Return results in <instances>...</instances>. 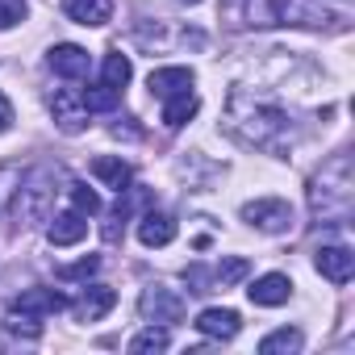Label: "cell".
<instances>
[{
    "instance_id": "obj_1",
    "label": "cell",
    "mask_w": 355,
    "mask_h": 355,
    "mask_svg": "<svg viewBox=\"0 0 355 355\" xmlns=\"http://www.w3.org/2000/svg\"><path fill=\"white\" fill-rule=\"evenodd\" d=\"M51 201H55L51 175H46V171H34L30 180H26V189H21V197H17V218H21L26 226H34V222H46V214H51Z\"/></svg>"
},
{
    "instance_id": "obj_2",
    "label": "cell",
    "mask_w": 355,
    "mask_h": 355,
    "mask_svg": "<svg viewBox=\"0 0 355 355\" xmlns=\"http://www.w3.org/2000/svg\"><path fill=\"white\" fill-rule=\"evenodd\" d=\"M243 218H247L255 230H263V234H284V230L293 226V209H288L280 197H259V201H247V205H243Z\"/></svg>"
},
{
    "instance_id": "obj_3",
    "label": "cell",
    "mask_w": 355,
    "mask_h": 355,
    "mask_svg": "<svg viewBox=\"0 0 355 355\" xmlns=\"http://www.w3.org/2000/svg\"><path fill=\"white\" fill-rule=\"evenodd\" d=\"M51 117H55V125L63 134H80L88 125V105H84V96L76 88H59L51 96Z\"/></svg>"
},
{
    "instance_id": "obj_4",
    "label": "cell",
    "mask_w": 355,
    "mask_h": 355,
    "mask_svg": "<svg viewBox=\"0 0 355 355\" xmlns=\"http://www.w3.org/2000/svg\"><path fill=\"white\" fill-rule=\"evenodd\" d=\"M313 268H318L330 284H347V280L355 276V251L343 247V243H330V247H322V251L313 255Z\"/></svg>"
},
{
    "instance_id": "obj_5",
    "label": "cell",
    "mask_w": 355,
    "mask_h": 355,
    "mask_svg": "<svg viewBox=\"0 0 355 355\" xmlns=\"http://www.w3.org/2000/svg\"><path fill=\"white\" fill-rule=\"evenodd\" d=\"M247 297H251V305L276 309V305H284V301L293 297V280H288L284 272H268V276H259V280L247 288Z\"/></svg>"
},
{
    "instance_id": "obj_6",
    "label": "cell",
    "mask_w": 355,
    "mask_h": 355,
    "mask_svg": "<svg viewBox=\"0 0 355 355\" xmlns=\"http://www.w3.org/2000/svg\"><path fill=\"white\" fill-rule=\"evenodd\" d=\"M197 330H201L205 338H222V343H230V338L243 330V318H239V309L214 305V309H201V318H197Z\"/></svg>"
},
{
    "instance_id": "obj_7",
    "label": "cell",
    "mask_w": 355,
    "mask_h": 355,
    "mask_svg": "<svg viewBox=\"0 0 355 355\" xmlns=\"http://www.w3.org/2000/svg\"><path fill=\"white\" fill-rule=\"evenodd\" d=\"M193 80H197L193 67H155V71L146 76V88H150V96L167 101V96H175V92H189Z\"/></svg>"
},
{
    "instance_id": "obj_8",
    "label": "cell",
    "mask_w": 355,
    "mask_h": 355,
    "mask_svg": "<svg viewBox=\"0 0 355 355\" xmlns=\"http://www.w3.org/2000/svg\"><path fill=\"white\" fill-rule=\"evenodd\" d=\"M71 301L63 297V293H55V288H26L17 301H13V309H26V313H34V318H55V313H63Z\"/></svg>"
},
{
    "instance_id": "obj_9",
    "label": "cell",
    "mask_w": 355,
    "mask_h": 355,
    "mask_svg": "<svg viewBox=\"0 0 355 355\" xmlns=\"http://www.w3.org/2000/svg\"><path fill=\"white\" fill-rule=\"evenodd\" d=\"M51 67L63 80H84L88 76V51L76 42H59V46H51Z\"/></svg>"
},
{
    "instance_id": "obj_10",
    "label": "cell",
    "mask_w": 355,
    "mask_h": 355,
    "mask_svg": "<svg viewBox=\"0 0 355 355\" xmlns=\"http://www.w3.org/2000/svg\"><path fill=\"white\" fill-rule=\"evenodd\" d=\"M113 305H117V293H113L109 284H92V288H84V297H80L71 309H76L80 322H101Z\"/></svg>"
},
{
    "instance_id": "obj_11",
    "label": "cell",
    "mask_w": 355,
    "mask_h": 355,
    "mask_svg": "<svg viewBox=\"0 0 355 355\" xmlns=\"http://www.w3.org/2000/svg\"><path fill=\"white\" fill-rule=\"evenodd\" d=\"M84 234H88V214H80V209L59 214V218L51 222V230H46V239H51L55 247H76V243H84Z\"/></svg>"
},
{
    "instance_id": "obj_12",
    "label": "cell",
    "mask_w": 355,
    "mask_h": 355,
    "mask_svg": "<svg viewBox=\"0 0 355 355\" xmlns=\"http://www.w3.org/2000/svg\"><path fill=\"white\" fill-rule=\"evenodd\" d=\"M63 13L76 21V26H105L113 21V0H63Z\"/></svg>"
},
{
    "instance_id": "obj_13",
    "label": "cell",
    "mask_w": 355,
    "mask_h": 355,
    "mask_svg": "<svg viewBox=\"0 0 355 355\" xmlns=\"http://www.w3.org/2000/svg\"><path fill=\"white\" fill-rule=\"evenodd\" d=\"M175 239V218L171 214H142V222H138V243L142 247H167Z\"/></svg>"
},
{
    "instance_id": "obj_14",
    "label": "cell",
    "mask_w": 355,
    "mask_h": 355,
    "mask_svg": "<svg viewBox=\"0 0 355 355\" xmlns=\"http://www.w3.org/2000/svg\"><path fill=\"white\" fill-rule=\"evenodd\" d=\"M92 175H96L105 189H117V193L130 189V163L121 155H96L92 159Z\"/></svg>"
},
{
    "instance_id": "obj_15",
    "label": "cell",
    "mask_w": 355,
    "mask_h": 355,
    "mask_svg": "<svg viewBox=\"0 0 355 355\" xmlns=\"http://www.w3.org/2000/svg\"><path fill=\"white\" fill-rule=\"evenodd\" d=\"M180 309H184V301L171 297L167 288H146L142 293V313L155 318V322H175V318H180Z\"/></svg>"
},
{
    "instance_id": "obj_16",
    "label": "cell",
    "mask_w": 355,
    "mask_h": 355,
    "mask_svg": "<svg viewBox=\"0 0 355 355\" xmlns=\"http://www.w3.org/2000/svg\"><path fill=\"white\" fill-rule=\"evenodd\" d=\"M197 109H201V101H197L193 88H189V92H175V96L163 101V125H167V130H180L184 121L197 117Z\"/></svg>"
},
{
    "instance_id": "obj_17",
    "label": "cell",
    "mask_w": 355,
    "mask_h": 355,
    "mask_svg": "<svg viewBox=\"0 0 355 355\" xmlns=\"http://www.w3.org/2000/svg\"><path fill=\"white\" fill-rule=\"evenodd\" d=\"M130 76H134V63L125 59V55H105V63H101V80L105 84H113V88H121L125 92V84H130Z\"/></svg>"
},
{
    "instance_id": "obj_18",
    "label": "cell",
    "mask_w": 355,
    "mask_h": 355,
    "mask_svg": "<svg viewBox=\"0 0 355 355\" xmlns=\"http://www.w3.org/2000/svg\"><path fill=\"white\" fill-rule=\"evenodd\" d=\"M84 105H88V113H109V109H117L121 105V88H113V84H92L88 92H84Z\"/></svg>"
},
{
    "instance_id": "obj_19",
    "label": "cell",
    "mask_w": 355,
    "mask_h": 355,
    "mask_svg": "<svg viewBox=\"0 0 355 355\" xmlns=\"http://www.w3.org/2000/svg\"><path fill=\"white\" fill-rule=\"evenodd\" d=\"M297 347H301V330H297V326L272 330V334L259 343V351H263V355H280V351H297Z\"/></svg>"
},
{
    "instance_id": "obj_20",
    "label": "cell",
    "mask_w": 355,
    "mask_h": 355,
    "mask_svg": "<svg viewBox=\"0 0 355 355\" xmlns=\"http://www.w3.org/2000/svg\"><path fill=\"white\" fill-rule=\"evenodd\" d=\"M167 343H171V334H167L163 326H146L142 334L130 338V351H134V355H142V351H167Z\"/></svg>"
},
{
    "instance_id": "obj_21",
    "label": "cell",
    "mask_w": 355,
    "mask_h": 355,
    "mask_svg": "<svg viewBox=\"0 0 355 355\" xmlns=\"http://www.w3.org/2000/svg\"><path fill=\"white\" fill-rule=\"evenodd\" d=\"M5 330H9V334H21V338H38V334H42V322H38L34 313H26V309H9Z\"/></svg>"
},
{
    "instance_id": "obj_22",
    "label": "cell",
    "mask_w": 355,
    "mask_h": 355,
    "mask_svg": "<svg viewBox=\"0 0 355 355\" xmlns=\"http://www.w3.org/2000/svg\"><path fill=\"white\" fill-rule=\"evenodd\" d=\"M247 272H251V259H243V255H230V259L218 263V280L222 284H239V280H247Z\"/></svg>"
},
{
    "instance_id": "obj_23",
    "label": "cell",
    "mask_w": 355,
    "mask_h": 355,
    "mask_svg": "<svg viewBox=\"0 0 355 355\" xmlns=\"http://www.w3.org/2000/svg\"><path fill=\"white\" fill-rule=\"evenodd\" d=\"M71 205L80 214H101V197L88 189V184H71Z\"/></svg>"
},
{
    "instance_id": "obj_24",
    "label": "cell",
    "mask_w": 355,
    "mask_h": 355,
    "mask_svg": "<svg viewBox=\"0 0 355 355\" xmlns=\"http://www.w3.org/2000/svg\"><path fill=\"white\" fill-rule=\"evenodd\" d=\"M96 268H101V255H84L80 263H67V268H59V276H63V280H88Z\"/></svg>"
},
{
    "instance_id": "obj_25",
    "label": "cell",
    "mask_w": 355,
    "mask_h": 355,
    "mask_svg": "<svg viewBox=\"0 0 355 355\" xmlns=\"http://www.w3.org/2000/svg\"><path fill=\"white\" fill-rule=\"evenodd\" d=\"M26 21V0H0V30H13Z\"/></svg>"
},
{
    "instance_id": "obj_26",
    "label": "cell",
    "mask_w": 355,
    "mask_h": 355,
    "mask_svg": "<svg viewBox=\"0 0 355 355\" xmlns=\"http://www.w3.org/2000/svg\"><path fill=\"white\" fill-rule=\"evenodd\" d=\"M9 121H13V105L5 101V92H0V130H9Z\"/></svg>"
},
{
    "instance_id": "obj_27",
    "label": "cell",
    "mask_w": 355,
    "mask_h": 355,
    "mask_svg": "<svg viewBox=\"0 0 355 355\" xmlns=\"http://www.w3.org/2000/svg\"><path fill=\"white\" fill-rule=\"evenodd\" d=\"M180 5H197V0H180Z\"/></svg>"
}]
</instances>
